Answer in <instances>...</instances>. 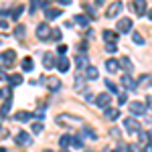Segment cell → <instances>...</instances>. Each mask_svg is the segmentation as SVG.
Here are the masks:
<instances>
[{
    "label": "cell",
    "mask_w": 152,
    "mask_h": 152,
    "mask_svg": "<svg viewBox=\"0 0 152 152\" xmlns=\"http://www.w3.org/2000/svg\"><path fill=\"white\" fill-rule=\"evenodd\" d=\"M0 152H8V150H6V148H0Z\"/></svg>",
    "instance_id": "obj_54"
},
{
    "label": "cell",
    "mask_w": 152,
    "mask_h": 152,
    "mask_svg": "<svg viewBox=\"0 0 152 152\" xmlns=\"http://www.w3.org/2000/svg\"><path fill=\"white\" fill-rule=\"evenodd\" d=\"M65 51H67V45H59V53H61V55H63Z\"/></svg>",
    "instance_id": "obj_49"
},
{
    "label": "cell",
    "mask_w": 152,
    "mask_h": 152,
    "mask_svg": "<svg viewBox=\"0 0 152 152\" xmlns=\"http://www.w3.org/2000/svg\"><path fill=\"white\" fill-rule=\"evenodd\" d=\"M4 79H8V77H6V73H4V69L0 67V81H4Z\"/></svg>",
    "instance_id": "obj_47"
},
{
    "label": "cell",
    "mask_w": 152,
    "mask_h": 152,
    "mask_svg": "<svg viewBox=\"0 0 152 152\" xmlns=\"http://www.w3.org/2000/svg\"><path fill=\"white\" fill-rule=\"evenodd\" d=\"M110 102H112V95L110 94H99L97 97H95L97 107H110Z\"/></svg>",
    "instance_id": "obj_9"
},
{
    "label": "cell",
    "mask_w": 152,
    "mask_h": 152,
    "mask_svg": "<svg viewBox=\"0 0 152 152\" xmlns=\"http://www.w3.org/2000/svg\"><path fill=\"white\" fill-rule=\"evenodd\" d=\"M8 112H10V99H8L6 104L0 107V116H2V118H6V116H8Z\"/></svg>",
    "instance_id": "obj_29"
},
{
    "label": "cell",
    "mask_w": 152,
    "mask_h": 152,
    "mask_svg": "<svg viewBox=\"0 0 152 152\" xmlns=\"http://www.w3.org/2000/svg\"><path fill=\"white\" fill-rule=\"evenodd\" d=\"M130 112H132L134 116H144V114H146V104H142V102H132V104H130Z\"/></svg>",
    "instance_id": "obj_7"
},
{
    "label": "cell",
    "mask_w": 152,
    "mask_h": 152,
    "mask_svg": "<svg viewBox=\"0 0 152 152\" xmlns=\"http://www.w3.org/2000/svg\"><path fill=\"white\" fill-rule=\"evenodd\" d=\"M59 144H61L63 148H67V146L71 144V136H69V134H63V136L59 138Z\"/></svg>",
    "instance_id": "obj_27"
},
{
    "label": "cell",
    "mask_w": 152,
    "mask_h": 152,
    "mask_svg": "<svg viewBox=\"0 0 152 152\" xmlns=\"http://www.w3.org/2000/svg\"><path fill=\"white\" fill-rule=\"evenodd\" d=\"M104 39L107 43H116V33H112V31H104Z\"/></svg>",
    "instance_id": "obj_28"
},
{
    "label": "cell",
    "mask_w": 152,
    "mask_h": 152,
    "mask_svg": "<svg viewBox=\"0 0 152 152\" xmlns=\"http://www.w3.org/2000/svg\"><path fill=\"white\" fill-rule=\"evenodd\" d=\"M4 14H6V10H0V18H2V16H4Z\"/></svg>",
    "instance_id": "obj_53"
},
{
    "label": "cell",
    "mask_w": 152,
    "mask_h": 152,
    "mask_svg": "<svg viewBox=\"0 0 152 152\" xmlns=\"http://www.w3.org/2000/svg\"><path fill=\"white\" fill-rule=\"evenodd\" d=\"M104 2H105V0H95V6H102Z\"/></svg>",
    "instance_id": "obj_51"
},
{
    "label": "cell",
    "mask_w": 152,
    "mask_h": 152,
    "mask_svg": "<svg viewBox=\"0 0 152 152\" xmlns=\"http://www.w3.org/2000/svg\"><path fill=\"white\" fill-rule=\"evenodd\" d=\"M130 28H132V18H120L118 33H130Z\"/></svg>",
    "instance_id": "obj_11"
},
{
    "label": "cell",
    "mask_w": 152,
    "mask_h": 152,
    "mask_svg": "<svg viewBox=\"0 0 152 152\" xmlns=\"http://www.w3.org/2000/svg\"><path fill=\"white\" fill-rule=\"evenodd\" d=\"M43 65H45V69H53V67H55V55H53L51 51H47V53L43 55Z\"/></svg>",
    "instance_id": "obj_13"
},
{
    "label": "cell",
    "mask_w": 152,
    "mask_h": 152,
    "mask_svg": "<svg viewBox=\"0 0 152 152\" xmlns=\"http://www.w3.org/2000/svg\"><path fill=\"white\" fill-rule=\"evenodd\" d=\"M132 41H134V45H144V39H142L140 33H134L132 35Z\"/></svg>",
    "instance_id": "obj_31"
},
{
    "label": "cell",
    "mask_w": 152,
    "mask_h": 152,
    "mask_svg": "<svg viewBox=\"0 0 152 152\" xmlns=\"http://www.w3.org/2000/svg\"><path fill=\"white\" fill-rule=\"evenodd\" d=\"M118 102H120V105L126 104V102H128V95L126 94H118Z\"/></svg>",
    "instance_id": "obj_41"
},
{
    "label": "cell",
    "mask_w": 152,
    "mask_h": 152,
    "mask_svg": "<svg viewBox=\"0 0 152 152\" xmlns=\"http://www.w3.org/2000/svg\"><path fill=\"white\" fill-rule=\"evenodd\" d=\"M105 118H107V120L120 118V110H116V107H105Z\"/></svg>",
    "instance_id": "obj_20"
},
{
    "label": "cell",
    "mask_w": 152,
    "mask_h": 152,
    "mask_svg": "<svg viewBox=\"0 0 152 152\" xmlns=\"http://www.w3.org/2000/svg\"><path fill=\"white\" fill-rule=\"evenodd\" d=\"M75 65H77V67H85V57H83V55H77V57H75Z\"/></svg>",
    "instance_id": "obj_34"
},
{
    "label": "cell",
    "mask_w": 152,
    "mask_h": 152,
    "mask_svg": "<svg viewBox=\"0 0 152 152\" xmlns=\"http://www.w3.org/2000/svg\"><path fill=\"white\" fill-rule=\"evenodd\" d=\"M57 124H77V126H83V118L79 116H69V114H61L57 116Z\"/></svg>",
    "instance_id": "obj_1"
},
{
    "label": "cell",
    "mask_w": 152,
    "mask_h": 152,
    "mask_svg": "<svg viewBox=\"0 0 152 152\" xmlns=\"http://www.w3.org/2000/svg\"><path fill=\"white\" fill-rule=\"evenodd\" d=\"M0 59H2V63H4L6 67H12V65H14V61H16V53H14L12 49H6V51L0 55Z\"/></svg>",
    "instance_id": "obj_4"
},
{
    "label": "cell",
    "mask_w": 152,
    "mask_h": 152,
    "mask_svg": "<svg viewBox=\"0 0 152 152\" xmlns=\"http://www.w3.org/2000/svg\"><path fill=\"white\" fill-rule=\"evenodd\" d=\"M41 81L47 85V89H49V91H57L59 87H61V81H59L57 77H43Z\"/></svg>",
    "instance_id": "obj_6"
},
{
    "label": "cell",
    "mask_w": 152,
    "mask_h": 152,
    "mask_svg": "<svg viewBox=\"0 0 152 152\" xmlns=\"http://www.w3.org/2000/svg\"><path fill=\"white\" fill-rule=\"evenodd\" d=\"M77 49H79L81 53H85V51H87V43H79V45H77Z\"/></svg>",
    "instance_id": "obj_42"
},
{
    "label": "cell",
    "mask_w": 152,
    "mask_h": 152,
    "mask_svg": "<svg viewBox=\"0 0 152 152\" xmlns=\"http://www.w3.org/2000/svg\"><path fill=\"white\" fill-rule=\"evenodd\" d=\"M57 16H61V10H59V8H47V12H45V18H47V20H53V18H57Z\"/></svg>",
    "instance_id": "obj_19"
},
{
    "label": "cell",
    "mask_w": 152,
    "mask_h": 152,
    "mask_svg": "<svg viewBox=\"0 0 152 152\" xmlns=\"http://www.w3.org/2000/svg\"><path fill=\"white\" fill-rule=\"evenodd\" d=\"M138 140H140L142 146H146V144L150 142V134H148V132H144V130H140V132H138Z\"/></svg>",
    "instance_id": "obj_21"
},
{
    "label": "cell",
    "mask_w": 152,
    "mask_h": 152,
    "mask_svg": "<svg viewBox=\"0 0 152 152\" xmlns=\"http://www.w3.org/2000/svg\"><path fill=\"white\" fill-rule=\"evenodd\" d=\"M0 28H4V31H6V28H8V23H6V20H4V18H0Z\"/></svg>",
    "instance_id": "obj_45"
},
{
    "label": "cell",
    "mask_w": 152,
    "mask_h": 152,
    "mask_svg": "<svg viewBox=\"0 0 152 152\" xmlns=\"http://www.w3.org/2000/svg\"><path fill=\"white\" fill-rule=\"evenodd\" d=\"M51 35H53V31H51V26H49L47 23H41L37 26V37H39L41 41H47Z\"/></svg>",
    "instance_id": "obj_3"
},
{
    "label": "cell",
    "mask_w": 152,
    "mask_h": 152,
    "mask_svg": "<svg viewBox=\"0 0 152 152\" xmlns=\"http://www.w3.org/2000/svg\"><path fill=\"white\" fill-rule=\"evenodd\" d=\"M105 51H107V53H116V51H118L116 43H107V45H105Z\"/></svg>",
    "instance_id": "obj_40"
},
{
    "label": "cell",
    "mask_w": 152,
    "mask_h": 152,
    "mask_svg": "<svg viewBox=\"0 0 152 152\" xmlns=\"http://www.w3.org/2000/svg\"><path fill=\"white\" fill-rule=\"evenodd\" d=\"M144 152H152V144H146L144 146Z\"/></svg>",
    "instance_id": "obj_50"
},
{
    "label": "cell",
    "mask_w": 152,
    "mask_h": 152,
    "mask_svg": "<svg viewBox=\"0 0 152 152\" xmlns=\"http://www.w3.org/2000/svg\"><path fill=\"white\" fill-rule=\"evenodd\" d=\"M10 87H2V89H0V97H10Z\"/></svg>",
    "instance_id": "obj_39"
},
{
    "label": "cell",
    "mask_w": 152,
    "mask_h": 152,
    "mask_svg": "<svg viewBox=\"0 0 152 152\" xmlns=\"http://www.w3.org/2000/svg\"><path fill=\"white\" fill-rule=\"evenodd\" d=\"M33 132H35V134H41V132H43V124H41V122H35V124H33Z\"/></svg>",
    "instance_id": "obj_38"
},
{
    "label": "cell",
    "mask_w": 152,
    "mask_h": 152,
    "mask_svg": "<svg viewBox=\"0 0 152 152\" xmlns=\"http://www.w3.org/2000/svg\"><path fill=\"white\" fill-rule=\"evenodd\" d=\"M39 6H43V2H41V0H31V12H35Z\"/></svg>",
    "instance_id": "obj_37"
},
{
    "label": "cell",
    "mask_w": 152,
    "mask_h": 152,
    "mask_svg": "<svg viewBox=\"0 0 152 152\" xmlns=\"http://www.w3.org/2000/svg\"><path fill=\"white\" fill-rule=\"evenodd\" d=\"M24 35H26V31H24V26H23V24H18V26L14 28V37H16L18 41H23V39H24Z\"/></svg>",
    "instance_id": "obj_24"
},
{
    "label": "cell",
    "mask_w": 152,
    "mask_h": 152,
    "mask_svg": "<svg viewBox=\"0 0 152 152\" xmlns=\"http://www.w3.org/2000/svg\"><path fill=\"white\" fill-rule=\"evenodd\" d=\"M148 134H150V138H152V128H150V132H148Z\"/></svg>",
    "instance_id": "obj_56"
},
{
    "label": "cell",
    "mask_w": 152,
    "mask_h": 152,
    "mask_svg": "<svg viewBox=\"0 0 152 152\" xmlns=\"http://www.w3.org/2000/svg\"><path fill=\"white\" fill-rule=\"evenodd\" d=\"M31 118H33L31 112H18V114L14 116V120H16V122H26V120H31Z\"/></svg>",
    "instance_id": "obj_22"
},
{
    "label": "cell",
    "mask_w": 152,
    "mask_h": 152,
    "mask_svg": "<svg viewBox=\"0 0 152 152\" xmlns=\"http://www.w3.org/2000/svg\"><path fill=\"white\" fill-rule=\"evenodd\" d=\"M138 87H150L152 85V75H140L138 77V81H136Z\"/></svg>",
    "instance_id": "obj_16"
},
{
    "label": "cell",
    "mask_w": 152,
    "mask_h": 152,
    "mask_svg": "<svg viewBox=\"0 0 152 152\" xmlns=\"http://www.w3.org/2000/svg\"><path fill=\"white\" fill-rule=\"evenodd\" d=\"M43 152H53V150H43Z\"/></svg>",
    "instance_id": "obj_57"
},
{
    "label": "cell",
    "mask_w": 152,
    "mask_h": 152,
    "mask_svg": "<svg viewBox=\"0 0 152 152\" xmlns=\"http://www.w3.org/2000/svg\"><path fill=\"white\" fill-rule=\"evenodd\" d=\"M85 75H87V79H97V77H99V71H97V67L89 65V67L85 69Z\"/></svg>",
    "instance_id": "obj_18"
},
{
    "label": "cell",
    "mask_w": 152,
    "mask_h": 152,
    "mask_svg": "<svg viewBox=\"0 0 152 152\" xmlns=\"http://www.w3.org/2000/svg\"><path fill=\"white\" fill-rule=\"evenodd\" d=\"M83 99H85V102H95L94 94H91V91H89V89H87V91H83Z\"/></svg>",
    "instance_id": "obj_36"
},
{
    "label": "cell",
    "mask_w": 152,
    "mask_h": 152,
    "mask_svg": "<svg viewBox=\"0 0 152 152\" xmlns=\"http://www.w3.org/2000/svg\"><path fill=\"white\" fill-rule=\"evenodd\" d=\"M83 136H87V138H91V140H95V138H97V134H95L91 128H87V126L83 128Z\"/></svg>",
    "instance_id": "obj_30"
},
{
    "label": "cell",
    "mask_w": 152,
    "mask_h": 152,
    "mask_svg": "<svg viewBox=\"0 0 152 152\" xmlns=\"http://www.w3.org/2000/svg\"><path fill=\"white\" fill-rule=\"evenodd\" d=\"M105 69L110 71V73H116V71L120 69V63H118L116 59H107V61H105Z\"/></svg>",
    "instance_id": "obj_17"
},
{
    "label": "cell",
    "mask_w": 152,
    "mask_h": 152,
    "mask_svg": "<svg viewBox=\"0 0 152 152\" xmlns=\"http://www.w3.org/2000/svg\"><path fill=\"white\" fill-rule=\"evenodd\" d=\"M122 8H124V4H122L120 0H116V2H112V4L107 6V10H105V16H107V18H116L118 14L122 12Z\"/></svg>",
    "instance_id": "obj_2"
},
{
    "label": "cell",
    "mask_w": 152,
    "mask_h": 152,
    "mask_svg": "<svg viewBox=\"0 0 152 152\" xmlns=\"http://www.w3.org/2000/svg\"><path fill=\"white\" fill-rule=\"evenodd\" d=\"M33 67H35V65H33V59H31V57H24L23 59V71L28 73V71H33Z\"/></svg>",
    "instance_id": "obj_23"
},
{
    "label": "cell",
    "mask_w": 152,
    "mask_h": 152,
    "mask_svg": "<svg viewBox=\"0 0 152 152\" xmlns=\"http://www.w3.org/2000/svg\"><path fill=\"white\" fill-rule=\"evenodd\" d=\"M55 65H57V69L61 71V73H65V71H69L71 63H69V59H67V57H59L57 61H55Z\"/></svg>",
    "instance_id": "obj_14"
},
{
    "label": "cell",
    "mask_w": 152,
    "mask_h": 152,
    "mask_svg": "<svg viewBox=\"0 0 152 152\" xmlns=\"http://www.w3.org/2000/svg\"><path fill=\"white\" fill-rule=\"evenodd\" d=\"M105 87H107L112 94H118V87H116V85H114L112 81H110V79H105Z\"/></svg>",
    "instance_id": "obj_35"
},
{
    "label": "cell",
    "mask_w": 152,
    "mask_h": 152,
    "mask_svg": "<svg viewBox=\"0 0 152 152\" xmlns=\"http://www.w3.org/2000/svg\"><path fill=\"white\" fill-rule=\"evenodd\" d=\"M112 136H114V138H118V140L122 138V134H120V132H118L116 128H112Z\"/></svg>",
    "instance_id": "obj_43"
},
{
    "label": "cell",
    "mask_w": 152,
    "mask_h": 152,
    "mask_svg": "<svg viewBox=\"0 0 152 152\" xmlns=\"http://www.w3.org/2000/svg\"><path fill=\"white\" fill-rule=\"evenodd\" d=\"M126 150H128V152H140L138 148H136V146H134V144H130V146H126Z\"/></svg>",
    "instance_id": "obj_44"
},
{
    "label": "cell",
    "mask_w": 152,
    "mask_h": 152,
    "mask_svg": "<svg viewBox=\"0 0 152 152\" xmlns=\"http://www.w3.org/2000/svg\"><path fill=\"white\" fill-rule=\"evenodd\" d=\"M132 8H134V12H136L138 16H142V14L146 12V0H134V2H132Z\"/></svg>",
    "instance_id": "obj_12"
},
{
    "label": "cell",
    "mask_w": 152,
    "mask_h": 152,
    "mask_svg": "<svg viewBox=\"0 0 152 152\" xmlns=\"http://www.w3.org/2000/svg\"><path fill=\"white\" fill-rule=\"evenodd\" d=\"M120 83H122L126 89H130V91H134V89L138 87V85H136V79H132V77H130V73H126L124 77H120Z\"/></svg>",
    "instance_id": "obj_8"
},
{
    "label": "cell",
    "mask_w": 152,
    "mask_h": 152,
    "mask_svg": "<svg viewBox=\"0 0 152 152\" xmlns=\"http://www.w3.org/2000/svg\"><path fill=\"white\" fill-rule=\"evenodd\" d=\"M146 105L152 110V95H148V97H146Z\"/></svg>",
    "instance_id": "obj_48"
},
{
    "label": "cell",
    "mask_w": 152,
    "mask_h": 152,
    "mask_svg": "<svg viewBox=\"0 0 152 152\" xmlns=\"http://www.w3.org/2000/svg\"><path fill=\"white\" fill-rule=\"evenodd\" d=\"M8 81H10V87H16L23 83V77L20 75H8Z\"/></svg>",
    "instance_id": "obj_25"
},
{
    "label": "cell",
    "mask_w": 152,
    "mask_h": 152,
    "mask_svg": "<svg viewBox=\"0 0 152 152\" xmlns=\"http://www.w3.org/2000/svg\"><path fill=\"white\" fill-rule=\"evenodd\" d=\"M24 10V6H14V10H12V18H18V16H20V12Z\"/></svg>",
    "instance_id": "obj_32"
},
{
    "label": "cell",
    "mask_w": 152,
    "mask_h": 152,
    "mask_svg": "<svg viewBox=\"0 0 152 152\" xmlns=\"http://www.w3.org/2000/svg\"><path fill=\"white\" fill-rule=\"evenodd\" d=\"M118 63H120V67L126 71V73H132V71H134V63L130 61V57H122Z\"/></svg>",
    "instance_id": "obj_15"
},
{
    "label": "cell",
    "mask_w": 152,
    "mask_h": 152,
    "mask_svg": "<svg viewBox=\"0 0 152 152\" xmlns=\"http://www.w3.org/2000/svg\"><path fill=\"white\" fill-rule=\"evenodd\" d=\"M71 146H73V148H83L81 138H71Z\"/></svg>",
    "instance_id": "obj_33"
},
{
    "label": "cell",
    "mask_w": 152,
    "mask_h": 152,
    "mask_svg": "<svg viewBox=\"0 0 152 152\" xmlns=\"http://www.w3.org/2000/svg\"><path fill=\"white\" fill-rule=\"evenodd\" d=\"M53 37H55V39H61V31H59V28H53Z\"/></svg>",
    "instance_id": "obj_46"
},
{
    "label": "cell",
    "mask_w": 152,
    "mask_h": 152,
    "mask_svg": "<svg viewBox=\"0 0 152 152\" xmlns=\"http://www.w3.org/2000/svg\"><path fill=\"white\" fill-rule=\"evenodd\" d=\"M16 144H20V146H31V144H33V138H31L26 132H18V134H16Z\"/></svg>",
    "instance_id": "obj_10"
},
{
    "label": "cell",
    "mask_w": 152,
    "mask_h": 152,
    "mask_svg": "<svg viewBox=\"0 0 152 152\" xmlns=\"http://www.w3.org/2000/svg\"><path fill=\"white\" fill-rule=\"evenodd\" d=\"M148 16H150V20H152V10H150V12H148Z\"/></svg>",
    "instance_id": "obj_55"
},
{
    "label": "cell",
    "mask_w": 152,
    "mask_h": 152,
    "mask_svg": "<svg viewBox=\"0 0 152 152\" xmlns=\"http://www.w3.org/2000/svg\"><path fill=\"white\" fill-rule=\"evenodd\" d=\"M61 4H71V0H59Z\"/></svg>",
    "instance_id": "obj_52"
},
{
    "label": "cell",
    "mask_w": 152,
    "mask_h": 152,
    "mask_svg": "<svg viewBox=\"0 0 152 152\" xmlns=\"http://www.w3.org/2000/svg\"><path fill=\"white\" fill-rule=\"evenodd\" d=\"M75 23L81 24V26H87V24H89V18H87L85 14H77V16H75Z\"/></svg>",
    "instance_id": "obj_26"
},
{
    "label": "cell",
    "mask_w": 152,
    "mask_h": 152,
    "mask_svg": "<svg viewBox=\"0 0 152 152\" xmlns=\"http://www.w3.org/2000/svg\"><path fill=\"white\" fill-rule=\"evenodd\" d=\"M124 126H126V132H128V134L140 132V124H138V120H134V118H126V120H124Z\"/></svg>",
    "instance_id": "obj_5"
}]
</instances>
